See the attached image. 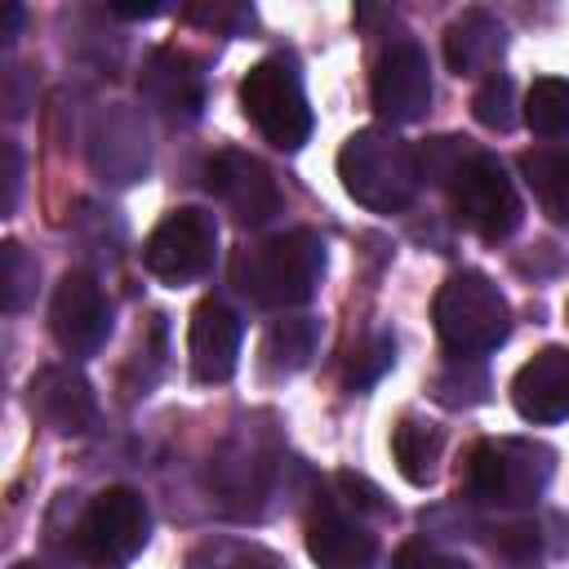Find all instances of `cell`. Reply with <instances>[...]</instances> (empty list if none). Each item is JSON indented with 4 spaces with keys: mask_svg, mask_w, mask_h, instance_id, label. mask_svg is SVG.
Instances as JSON below:
<instances>
[{
    "mask_svg": "<svg viewBox=\"0 0 569 569\" xmlns=\"http://www.w3.org/2000/svg\"><path fill=\"white\" fill-rule=\"evenodd\" d=\"M325 280V240L311 227H293L249 244L236 258V289L271 311H289L316 298Z\"/></svg>",
    "mask_w": 569,
    "mask_h": 569,
    "instance_id": "obj_1",
    "label": "cell"
},
{
    "mask_svg": "<svg viewBox=\"0 0 569 569\" xmlns=\"http://www.w3.org/2000/svg\"><path fill=\"white\" fill-rule=\"evenodd\" d=\"M338 178L356 204H365L373 213H400L418 196L422 169H418V151L405 138L373 124V129H356L342 142Z\"/></svg>",
    "mask_w": 569,
    "mask_h": 569,
    "instance_id": "obj_2",
    "label": "cell"
},
{
    "mask_svg": "<svg viewBox=\"0 0 569 569\" xmlns=\"http://www.w3.org/2000/svg\"><path fill=\"white\" fill-rule=\"evenodd\" d=\"M431 320L440 342L462 356V360H480L489 351H498L511 333V302L502 298V289L485 276V271H453L436 302H431Z\"/></svg>",
    "mask_w": 569,
    "mask_h": 569,
    "instance_id": "obj_3",
    "label": "cell"
},
{
    "mask_svg": "<svg viewBox=\"0 0 569 569\" xmlns=\"http://www.w3.org/2000/svg\"><path fill=\"white\" fill-rule=\"evenodd\" d=\"M551 471H556V453L547 445L520 440V436H498V440L476 445L471 471H467V493L485 507L520 511L542 498Z\"/></svg>",
    "mask_w": 569,
    "mask_h": 569,
    "instance_id": "obj_4",
    "label": "cell"
},
{
    "mask_svg": "<svg viewBox=\"0 0 569 569\" xmlns=\"http://www.w3.org/2000/svg\"><path fill=\"white\" fill-rule=\"evenodd\" d=\"M240 107L276 151H298L311 138V107L289 58H262L240 80Z\"/></svg>",
    "mask_w": 569,
    "mask_h": 569,
    "instance_id": "obj_5",
    "label": "cell"
},
{
    "mask_svg": "<svg viewBox=\"0 0 569 569\" xmlns=\"http://www.w3.org/2000/svg\"><path fill=\"white\" fill-rule=\"evenodd\" d=\"M445 191L453 200V213L480 240H489V244L507 240L520 227V218H525V204H520L516 182L507 178L502 160L489 156V151H480V147L458 164V173L445 182Z\"/></svg>",
    "mask_w": 569,
    "mask_h": 569,
    "instance_id": "obj_6",
    "label": "cell"
},
{
    "mask_svg": "<svg viewBox=\"0 0 569 569\" xmlns=\"http://www.w3.org/2000/svg\"><path fill=\"white\" fill-rule=\"evenodd\" d=\"M147 533H151L147 502L133 489H102L84 507V516L76 525V551L89 565L116 569V565H124V560H133L142 551Z\"/></svg>",
    "mask_w": 569,
    "mask_h": 569,
    "instance_id": "obj_7",
    "label": "cell"
},
{
    "mask_svg": "<svg viewBox=\"0 0 569 569\" xmlns=\"http://www.w3.org/2000/svg\"><path fill=\"white\" fill-rule=\"evenodd\" d=\"M213 253H218V222H213V213L191 209V204L164 213V218L151 227L147 244H142L147 271H151L156 280L173 284V289L200 280V276L213 267Z\"/></svg>",
    "mask_w": 569,
    "mask_h": 569,
    "instance_id": "obj_8",
    "label": "cell"
},
{
    "mask_svg": "<svg viewBox=\"0 0 569 569\" xmlns=\"http://www.w3.org/2000/svg\"><path fill=\"white\" fill-rule=\"evenodd\" d=\"M49 329L53 342L76 360L102 351V342L111 338V298L89 271H67L58 280L49 302Z\"/></svg>",
    "mask_w": 569,
    "mask_h": 569,
    "instance_id": "obj_9",
    "label": "cell"
},
{
    "mask_svg": "<svg viewBox=\"0 0 569 569\" xmlns=\"http://www.w3.org/2000/svg\"><path fill=\"white\" fill-rule=\"evenodd\" d=\"M204 187L240 227H258L280 209V191H276L271 169L258 156L236 151V147L213 151L204 160Z\"/></svg>",
    "mask_w": 569,
    "mask_h": 569,
    "instance_id": "obj_10",
    "label": "cell"
},
{
    "mask_svg": "<svg viewBox=\"0 0 569 569\" xmlns=\"http://www.w3.org/2000/svg\"><path fill=\"white\" fill-rule=\"evenodd\" d=\"M369 98H373V111L387 124H413V120H422L427 107H431V67H427V53L413 40H396L373 62Z\"/></svg>",
    "mask_w": 569,
    "mask_h": 569,
    "instance_id": "obj_11",
    "label": "cell"
},
{
    "mask_svg": "<svg viewBox=\"0 0 569 569\" xmlns=\"http://www.w3.org/2000/svg\"><path fill=\"white\" fill-rule=\"evenodd\" d=\"M27 405L31 413L58 431V436H84L98 422V400L93 387L80 369L71 365H44L31 382H27Z\"/></svg>",
    "mask_w": 569,
    "mask_h": 569,
    "instance_id": "obj_12",
    "label": "cell"
},
{
    "mask_svg": "<svg viewBox=\"0 0 569 569\" xmlns=\"http://www.w3.org/2000/svg\"><path fill=\"white\" fill-rule=\"evenodd\" d=\"M240 338H244L240 316L227 302L204 298L187 325V360L196 382H227L240 365Z\"/></svg>",
    "mask_w": 569,
    "mask_h": 569,
    "instance_id": "obj_13",
    "label": "cell"
},
{
    "mask_svg": "<svg viewBox=\"0 0 569 569\" xmlns=\"http://www.w3.org/2000/svg\"><path fill=\"white\" fill-rule=\"evenodd\" d=\"M307 551L320 569H373L378 542L360 516H347L338 502H316L307 520Z\"/></svg>",
    "mask_w": 569,
    "mask_h": 569,
    "instance_id": "obj_14",
    "label": "cell"
},
{
    "mask_svg": "<svg viewBox=\"0 0 569 569\" xmlns=\"http://www.w3.org/2000/svg\"><path fill=\"white\" fill-rule=\"evenodd\" d=\"M511 405L525 422H560L569 418V351L547 347L520 365L511 378Z\"/></svg>",
    "mask_w": 569,
    "mask_h": 569,
    "instance_id": "obj_15",
    "label": "cell"
},
{
    "mask_svg": "<svg viewBox=\"0 0 569 569\" xmlns=\"http://www.w3.org/2000/svg\"><path fill=\"white\" fill-rule=\"evenodd\" d=\"M142 98L164 116V120H196L200 107H204V84H200V71L187 53L178 49H156L142 67V80H138Z\"/></svg>",
    "mask_w": 569,
    "mask_h": 569,
    "instance_id": "obj_16",
    "label": "cell"
},
{
    "mask_svg": "<svg viewBox=\"0 0 569 569\" xmlns=\"http://www.w3.org/2000/svg\"><path fill=\"white\" fill-rule=\"evenodd\" d=\"M507 49V27L489 9H462L445 31V62L453 76L489 71Z\"/></svg>",
    "mask_w": 569,
    "mask_h": 569,
    "instance_id": "obj_17",
    "label": "cell"
},
{
    "mask_svg": "<svg viewBox=\"0 0 569 569\" xmlns=\"http://www.w3.org/2000/svg\"><path fill=\"white\" fill-rule=\"evenodd\" d=\"M520 173H525V187L533 191L538 209L569 231V151H525L520 156Z\"/></svg>",
    "mask_w": 569,
    "mask_h": 569,
    "instance_id": "obj_18",
    "label": "cell"
},
{
    "mask_svg": "<svg viewBox=\"0 0 569 569\" xmlns=\"http://www.w3.org/2000/svg\"><path fill=\"white\" fill-rule=\"evenodd\" d=\"M316 338H320V329H316L311 316H284V320H276L267 329V338H262V369L271 378H289V373L307 369V360L316 356Z\"/></svg>",
    "mask_w": 569,
    "mask_h": 569,
    "instance_id": "obj_19",
    "label": "cell"
},
{
    "mask_svg": "<svg viewBox=\"0 0 569 569\" xmlns=\"http://www.w3.org/2000/svg\"><path fill=\"white\" fill-rule=\"evenodd\" d=\"M440 449H445V436L440 427L431 422H418V418H405L391 436V453H396V467L409 485H431L436 480V462H440Z\"/></svg>",
    "mask_w": 569,
    "mask_h": 569,
    "instance_id": "obj_20",
    "label": "cell"
},
{
    "mask_svg": "<svg viewBox=\"0 0 569 569\" xmlns=\"http://www.w3.org/2000/svg\"><path fill=\"white\" fill-rule=\"evenodd\" d=\"M525 124L538 138L569 142V80H560V76L533 80L525 93Z\"/></svg>",
    "mask_w": 569,
    "mask_h": 569,
    "instance_id": "obj_21",
    "label": "cell"
},
{
    "mask_svg": "<svg viewBox=\"0 0 569 569\" xmlns=\"http://www.w3.org/2000/svg\"><path fill=\"white\" fill-rule=\"evenodd\" d=\"M36 298V258L22 244H0V307L18 316Z\"/></svg>",
    "mask_w": 569,
    "mask_h": 569,
    "instance_id": "obj_22",
    "label": "cell"
},
{
    "mask_svg": "<svg viewBox=\"0 0 569 569\" xmlns=\"http://www.w3.org/2000/svg\"><path fill=\"white\" fill-rule=\"evenodd\" d=\"M485 387H489V378H485L480 360L453 356V365H445L440 378H436V400H440V405H453V409L480 405V400H485Z\"/></svg>",
    "mask_w": 569,
    "mask_h": 569,
    "instance_id": "obj_23",
    "label": "cell"
},
{
    "mask_svg": "<svg viewBox=\"0 0 569 569\" xmlns=\"http://www.w3.org/2000/svg\"><path fill=\"white\" fill-rule=\"evenodd\" d=\"M471 111H476V120H480L485 129L507 133V129L516 124V84H511V76L493 71V76H489V80L476 89Z\"/></svg>",
    "mask_w": 569,
    "mask_h": 569,
    "instance_id": "obj_24",
    "label": "cell"
},
{
    "mask_svg": "<svg viewBox=\"0 0 569 569\" xmlns=\"http://www.w3.org/2000/svg\"><path fill=\"white\" fill-rule=\"evenodd\" d=\"M391 360H396V342H391L387 333L369 338L360 351H351V369H347L351 387H369V382H378L382 369H391Z\"/></svg>",
    "mask_w": 569,
    "mask_h": 569,
    "instance_id": "obj_25",
    "label": "cell"
},
{
    "mask_svg": "<svg viewBox=\"0 0 569 569\" xmlns=\"http://www.w3.org/2000/svg\"><path fill=\"white\" fill-rule=\"evenodd\" d=\"M396 569H471L462 556H449L440 547H427V542H405L396 551Z\"/></svg>",
    "mask_w": 569,
    "mask_h": 569,
    "instance_id": "obj_26",
    "label": "cell"
},
{
    "mask_svg": "<svg viewBox=\"0 0 569 569\" xmlns=\"http://www.w3.org/2000/svg\"><path fill=\"white\" fill-rule=\"evenodd\" d=\"M338 485H342V493H347V507H351L356 516H360V511H373V516H387V511H391V507L382 502V493H378V489H373L365 476H351V471H342V476H338Z\"/></svg>",
    "mask_w": 569,
    "mask_h": 569,
    "instance_id": "obj_27",
    "label": "cell"
},
{
    "mask_svg": "<svg viewBox=\"0 0 569 569\" xmlns=\"http://www.w3.org/2000/svg\"><path fill=\"white\" fill-rule=\"evenodd\" d=\"M493 547H502V551L516 556V560H533V556H538V529H533V525L498 529V542H493Z\"/></svg>",
    "mask_w": 569,
    "mask_h": 569,
    "instance_id": "obj_28",
    "label": "cell"
},
{
    "mask_svg": "<svg viewBox=\"0 0 569 569\" xmlns=\"http://www.w3.org/2000/svg\"><path fill=\"white\" fill-rule=\"evenodd\" d=\"M18 182H22V156H18V142H4V200H0L4 213H13L18 204Z\"/></svg>",
    "mask_w": 569,
    "mask_h": 569,
    "instance_id": "obj_29",
    "label": "cell"
},
{
    "mask_svg": "<svg viewBox=\"0 0 569 569\" xmlns=\"http://www.w3.org/2000/svg\"><path fill=\"white\" fill-rule=\"evenodd\" d=\"M18 22H22V9H18V4H9V22H4V36H9V40H13Z\"/></svg>",
    "mask_w": 569,
    "mask_h": 569,
    "instance_id": "obj_30",
    "label": "cell"
},
{
    "mask_svg": "<svg viewBox=\"0 0 569 569\" xmlns=\"http://www.w3.org/2000/svg\"><path fill=\"white\" fill-rule=\"evenodd\" d=\"M13 569H44V565H36V560H22V565H13Z\"/></svg>",
    "mask_w": 569,
    "mask_h": 569,
    "instance_id": "obj_31",
    "label": "cell"
}]
</instances>
